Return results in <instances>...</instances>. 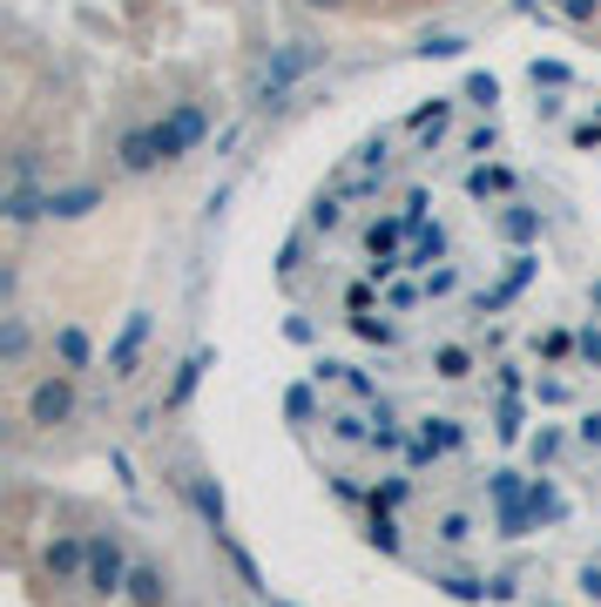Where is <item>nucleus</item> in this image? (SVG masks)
<instances>
[{"instance_id": "obj_2", "label": "nucleus", "mask_w": 601, "mask_h": 607, "mask_svg": "<svg viewBox=\"0 0 601 607\" xmlns=\"http://www.w3.org/2000/svg\"><path fill=\"white\" fill-rule=\"evenodd\" d=\"M203 109H177L169 122H156V149H162V162H177V155H190L197 142H203Z\"/></svg>"}, {"instance_id": "obj_10", "label": "nucleus", "mask_w": 601, "mask_h": 607, "mask_svg": "<svg viewBox=\"0 0 601 607\" xmlns=\"http://www.w3.org/2000/svg\"><path fill=\"white\" fill-rule=\"evenodd\" d=\"M54 352H61V365H89V337H81V331H61Z\"/></svg>"}, {"instance_id": "obj_9", "label": "nucleus", "mask_w": 601, "mask_h": 607, "mask_svg": "<svg viewBox=\"0 0 601 607\" xmlns=\"http://www.w3.org/2000/svg\"><path fill=\"white\" fill-rule=\"evenodd\" d=\"M61 574H81V567H89V547H81V540H54V554H48Z\"/></svg>"}, {"instance_id": "obj_5", "label": "nucleus", "mask_w": 601, "mask_h": 607, "mask_svg": "<svg viewBox=\"0 0 601 607\" xmlns=\"http://www.w3.org/2000/svg\"><path fill=\"white\" fill-rule=\"evenodd\" d=\"M142 337H149V317L136 311V317L122 324V337H116V352H109V378H129V372H136V352H142Z\"/></svg>"}, {"instance_id": "obj_20", "label": "nucleus", "mask_w": 601, "mask_h": 607, "mask_svg": "<svg viewBox=\"0 0 601 607\" xmlns=\"http://www.w3.org/2000/svg\"><path fill=\"white\" fill-rule=\"evenodd\" d=\"M581 587H588V594H601V567H581Z\"/></svg>"}, {"instance_id": "obj_17", "label": "nucleus", "mask_w": 601, "mask_h": 607, "mask_svg": "<svg viewBox=\"0 0 601 607\" xmlns=\"http://www.w3.org/2000/svg\"><path fill=\"white\" fill-rule=\"evenodd\" d=\"M440 378H467V352H440Z\"/></svg>"}, {"instance_id": "obj_6", "label": "nucleus", "mask_w": 601, "mask_h": 607, "mask_svg": "<svg viewBox=\"0 0 601 607\" xmlns=\"http://www.w3.org/2000/svg\"><path fill=\"white\" fill-rule=\"evenodd\" d=\"M149 162H162V149H156V129H136V135H122V169H149Z\"/></svg>"}, {"instance_id": "obj_19", "label": "nucleus", "mask_w": 601, "mask_h": 607, "mask_svg": "<svg viewBox=\"0 0 601 607\" xmlns=\"http://www.w3.org/2000/svg\"><path fill=\"white\" fill-rule=\"evenodd\" d=\"M581 439H588V446H601V412H594V418L581 425Z\"/></svg>"}, {"instance_id": "obj_12", "label": "nucleus", "mask_w": 601, "mask_h": 607, "mask_svg": "<svg viewBox=\"0 0 601 607\" xmlns=\"http://www.w3.org/2000/svg\"><path fill=\"white\" fill-rule=\"evenodd\" d=\"M440 540H447V547L473 540V519H467V513H447V519H440Z\"/></svg>"}, {"instance_id": "obj_13", "label": "nucleus", "mask_w": 601, "mask_h": 607, "mask_svg": "<svg viewBox=\"0 0 601 607\" xmlns=\"http://www.w3.org/2000/svg\"><path fill=\"white\" fill-rule=\"evenodd\" d=\"M487 190H513V176L507 169H473V196H487Z\"/></svg>"}, {"instance_id": "obj_15", "label": "nucleus", "mask_w": 601, "mask_h": 607, "mask_svg": "<svg viewBox=\"0 0 601 607\" xmlns=\"http://www.w3.org/2000/svg\"><path fill=\"white\" fill-rule=\"evenodd\" d=\"M425 439H433V446H453L460 425H453V418H425Z\"/></svg>"}, {"instance_id": "obj_21", "label": "nucleus", "mask_w": 601, "mask_h": 607, "mask_svg": "<svg viewBox=\"0 0 601 607\" xmlns=\"http://www.w3.org/2000/svg\"><path fill=\"white\" fill-rule=\"evenodd\" d=\"M318 8H331V0H318Z\"/></svg>"}, {"instance_id": "obj_1", "label": "nucleus", "mask_w": 601, "mask_h": 607, "mask_svg": "<svg viewBox=\"0 0 601 607\" xmlns=\"http://www.w3.org/2000/svg\"><path fill=\"white\" fill-rule=\"evenodd\" d=\"M304 68H318V48H311V41H291L284 54H271V61H264V74H257V95H284Z\"/></svg>"}, {"instance_id": "obj_14", "label": "nucleus", "mask_w": 601, "mask_h": 607, "mask_svg": "<svg viewBox=\"0 0 601 607\" xmlns=\"http://www.w3.org/2000/svg\"><path fill=\"white\" fill-rule=\"evenodd\" d=\"M0 352H8V358L28 352V324H21V317H8V337H0Z\"/></svg>"}, {"instance_id": "obj_11", "label": "nucleus", "mask_w": 601, "mask_h": 607, "mask_svg": "<svg viewBox=\"0 0 601 607\" xmlns=\"http://www.w3.org/2000/svg\"><path fill=\"white\" fill-rule=\"evenodd\" d=\"M129 587H136V600H142V607H156V600H162V574H149V567H136V574H129Z\"/></svg>"}, {"instance_id": "obj_8", "label": "nucleus", "mask_w": 601, "mask_h": 607, "mask_svg": "<svg viewBox=\"0 0 601 607\" xmlns=\"http://www.w3.org/2000/svg\"><path fill=\"white\" fill-rule=\"evenodd\" d=\"M41 210H48V196H34L28 183H14V190H8V223H34Z\"/></svg>"}, {"instance_id": "obj_4", "label": "nucleus", "mask_w": 601, "mask_h": 607, "mask_svg": "<svg viewBox=\"0 0 601 607\" xmlns=\"http://www.w3.org/2000/svg\"><path fill=\"white\" fill-rule=\"evenodd\" d=\"M89 580H96L102 594H116V580H122V547H116V534H109V540H102V534L89 540Z\"/></svg>"}, {"instance_id": "obj_16", "label": "nucleus", "mask_w": 601, "mask_h": 607, "mask_svg": "<svg viewBox=\"0 0 601 607\" xmlns=\"http://www.w3.org/2000/svg\"><path fill=\"white\" fill-rule=\"evenodd\" d=\"M425 54H440V61H453V54H467V41H460V34H433V41H425Z\"/></svg>"}, {"instance_id": "obj_3", "label": "nucleus", "mask_w": 601, "mask_h": 607, "mask_svg": "<svg viewBox=\"0 0 601 607\" xmlns=\"http://www.w3.org/2000/svg\"><path fill=\"white\" fill-rule=\"evenodd\" d=\"M68 412H74V385H68V378H41L34 398H28V418H34V425H61Z\"/></svg>"}, {"instance_id": "obj_7", "label": "nucleus", "mask_w": 601, "mask_h": 607, "mask_svg": "<svg viewBox=\"0 0 601 607\" xmlns=\"http://www.w3.org/2000/svg\"><path fill=\"white\" fill-rule=\"evenodd\" d=\"M96 190H48V216H89Z\"/></svg>"}, {"instance_id": "obj_18", "label": "nucleus", "mask_w": 601, "mask_h": 607, "mask_svg": "<svg viewBox=\"0 0 601 607\" xmlns=\"http://www.w3.org/2000/svg\"><path fill=\"white\" fill-rule=\"evenodd\" d=\"M561 8H568V21H588V14H594V0H561Z\"/></svg>"}]
</instances>
